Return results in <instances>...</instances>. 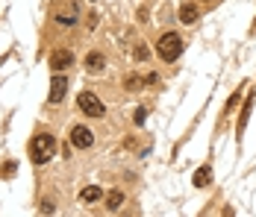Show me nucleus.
<instances>
[{"mask_svg": "<svg viewBox=\"0 0 256 217\" xmlns=\"http://www.w3.org/2000/svg\"><path fill=\"white\" fill-rule=\"evenodd\" d=\"M132 118H136V123L142 126V123H144V118H148V109H136V115H132Z\"/></svg>", "mask_w": 256, "mask_h": 217, "instance_id": "nucleus-15", "label": "nucleus"}, {"mask_svg": "<svg viewBox=\"0 0 256 217\" xmlns=\"http://www.w3.org/2000/svg\"><path fill=\"white\" fill-rule=\"evenodd\" d=\"M100 197H103V191L98 188V185H88V188H82V191H80V200H82L86 206H92V203H98Z\"/></svg>", "mask_w": 256, "mask_h": 217, "instance_id": "nucleus-11", "label": "nucleus"}, {"mask_svg": "<svg viewBox=\"0 0 256 217\" xmlns=\"http://www.w3.org/2000/svg\"><path fill=\"white\" fill-rule=\"evenodd\" d=\"M142 85H144V79H142L138 73H127V76H124V88H127V91H138Z\"/></svg>", "mask_w": 256, "mask_h": 217, "instance_id": "nucleus-13", "label": "nucleus"}, {"mask_svg": "<svg viewBox=\"0 0 256 217\" xmlns=\"http://www.w3.org/2000/svg\"><path fill=\"white\" fill-rule=\"evenodd\" d=\"M156 53H159L162 62H177L180 53H182V38H180L177 32H165V35L156 41Z\"/></svg>", "mask_w": 256, "mask_h": 217, "instance_id": "nucleus-2", "label": "nucleus"}, {"mask_svg": "<svg viewBox=\"0 0 256 217\" xmlns=\"http://www.w3.org/2000/svg\"><path fill=\"white\" fill-rule=\"evenodd\" d=\"M77 106H80V112L88 115V118H103V115H106V106L100 103V97L92 94V91H80Z\"/></svg>", "mask_w": 256, "mask_h": 217, "instance_id": "nucleus-3", "label": "nucleus"}, {"mask_svg": "<svg viewBox=\"0 0 256 217\" xmlns=\"http://www.w3.org/2000/svg\"><path fill=\"white\" fill-rule=\"evenodd\" d=\"M136 59H138V62H144V59H148V47H144V44H138V47H136Z\"/></svg>", "mask_w": 256, "mask_h": 217, "instance_id": "nucleus-16", "label": "nucleus"}, {"mask_svg": "<svg viewBox=\"0 0 256 217\" xmlns=\"http://www.w3.org/2000/svg\"><path fill=\"white\" fill-rule=\"evenodd\" d=\"M192 182H194V188H206L209 182H212V168L204 165V168L194 170V176H192Z\"/></svg>", "mask_w": 256, "mask_h": 217, "instance_id": "nucleus-10", "label": "nucleus"}, {"mask_svg": "<svg viewBox=\"0 0 256 217\" xmlns=\"http://www.w3.org/2000/svg\"><path fill=\"white\" fill-rule=\"evenodd\" d=\"M65 94H68V76L56 73V76H53V82H50V94H48V100H50V103H62Z\"/></svg>", "mask_w": 256, "mask_h": 217, "instance_id": "nucleus-7", "label": "nucleus"}, {"mask_svg": "<svg viewBox=\"0 0 256 217\" xmlns=\"http://www.w3.org/2000/svg\"><path fill=\"white\" fill-rule=\"evenodd\" d=\"M71 65H74V53H71V50H53L50 53V68L56 73H62V71H68V68H71Z\"/></svg>", "mask_w": 256, "mask_h": 217, "instance_id": "nucleus-5", "label": "nucleus"}, {"mask_svg": "<svg viewBox=\"0 0 256 217\" xmlns=\"http://www.w3.org/2000/svg\"><path fill=\"white\" fill-rule=\"evenodd\" d=\"M198 18H200V12H198L194 3H182V6H180V21H182L186 26H192Z\"/></svg>", "mask_w": 256, "mask_h": 217, "instance_id": "nucleus-8", "label": "nucleus"}, {"mask_svg": "<svg viewBox=\"0 0 256 217\" xmlns=\"http://www.w3.org/2000/svg\"><path fill=\"white\" fill-rule=\"evenodd\" d=\"M103 65H106V56H103V53H98V50L86 56V68H88V73H100Z\"/></svg>", "mask_w": 256, "mask_h": 217, "instance_id": "nucleus-9", "label": "nucleus"}, {"mask_svg": "<svg viewBox=\"0 0 256 217\" xmlns=\"http://www.w3.org/2000/svg\"><path fill=\"white\" fill-rule=\"evenodd\" d=\"M15 168H18L15 162H6V165H3V170H0V173H3V176H12V173H15Z\"/></svg>", "mask_w": 256, "mask_h": 217, "instance_id": "nucleus-17", "label": "nucleus"}, {"mask_svg": "<svg viewBox=\"0 0 256 217\" xmlns=\"http://www.w3.org/2000/svg\"><path fill=\"white\" fill-rule=\"evenodd\" d=\"M71 144L77 147V150H88V147L94 144L92 129H88V126H74V129H71Z\"/></svg>", "mask_w": 256, "mask_h": 217, "instance_id": "nucleus-6", "label": "nucleus"}, {"mask_svg": "<svg viewBox=\"0 0 256 217\" xmlns=\"http://www.w3.org/2000/svg\"><path fill=\"white\" fill-rule=\"evenodd\" d=\"M250 112H254V94H248V100H244V109H242V115H238V135L244 132V126H248V118H250Z\"/></svg>", "mask_w": 256, "mask_h": 217, "instance_id": "nucleus-12", "label": "nucleus"}, {"mask_svg": "<svg viewBox=\"0 0 256 217\" xmlns=\"http://www.w3.org/2000/svg\"><path fill=\"white\" fill-rule=\"evenodd\" d=\"M121 203H124V194H121V191H112L109 197H106V209H109V212L121 209Z\"/></svg>", "mask_w": 256, "mask_h": 217, "instance_id": "nucleus-14", "label": "nucleus"}, {"mask_svg": "<svg viewBox=\"0 0 256 217\" xmlns=\"http://www.w3.org/2000/svg\"><path fill=\"white\" fill-rule=\"evenodd\" d=\"M53 153H56V138H53L50 132H38V135H32V141H30V159H32L36 165L50 162Z\"/></svg>", "mask_w": 256, "mask_h": 217, "instance_id": "nucleus-1", "label": "nucleus"}, {"mask_svg": "<svg viewBox=\"0 0 256 217\" xmlns=\"http://www.w3.org/2000/svg\"><path fill=\"white\" fill-rule=\"evenodd\" d=\"M56 24H62V26H74L80 21V3L77 0H68V3H62L59 9H56Z\"/></svg>", "mask_w": 256, "mask_h": 217, "instance_id": "nucleus-4", "label": "nucleus"}]
</instances>
